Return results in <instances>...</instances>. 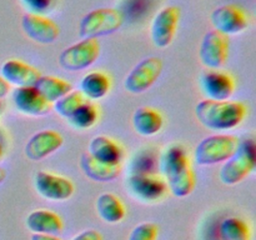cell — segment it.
<instances>
[{
	"instance_id": "6da1fadb",
	"label": "cell",
	"mask_w": 256,
	"mask_h": 240,
	"mask_svg": "<svg viewBox=\"0 0 256 240\" xmlns=\"http://www.w3.org/2000/svg\"><path fill=\"white\" fill-rule=\"evenodd\" d=\"M159 169L174 196L185 198L194 192L195 175L189 155L182 144L168 145L159 156Z\"/></svg>"
},
{
	"instance_id": "7a4b0ae2",
	"label": "cell",
	"mask_w": 256,
	"mask_h": 240,
	"mask_svg": "<svg viewBox=\"0 0 256 240\" xmlns=\"http://www.w3.org/2000/svg\"><path fill=\"white\" fill-rule=\"evenodd\" d=\"M246 106L234 100H209L198 102L195 114L200 124L210 130H232L239 126L246 115Z\"/></svg>"
},
{
	"instance_id": "3957f363",
	"label": "cell",
	"mask_w": 256,
	"mask_h": 240,
	"mask_svg": "<svg viewBox=\"0 0 256 240\" xmlns=\"http://www.w3.org/2000/svg\"><path fill=\"white\" fill-rule=\"evenodd\" d=\"M239 144V138L232 134H215L204 138L195 149V162L200 166L222 164L236 152Z\"/></svg>"
},
{
	"instance_id": "277c9868",
	"label": "cell",
	"mask_w": 256,
	"mask_h": 240,
	"mask_svg": "<svg viewBox=\"0 0 256 240\" xmlns=\"http://www.w3.org/2000/svg\"><path fill=\"white\" fill-rule=\"evenodd\" d=\"M256 166V145L252 139L240 142L236 152L222 162L219 178L222 184L236 185L246 179Z\"/></svg>"
},
{
	"instance_id": "5b68a950",
	"label": "cell",
	"mask_w": 256,
	"mask_h": 240,
	"mask_svg": "<svg viewBox=\"0 0 256 240\" xmlns=\"http://www.w3.org/2000/svg\"><path fill=\"white\" fill-rule=\"evenodd\" d=\"M124 22V16L115 8H99L82 16L79 35L82 39H98L116 32Z\"/></svg>"
},
{
	"instance_id": "8992f818",
	"label": "cell",
	"mask_w": 256,
	"mask_h": 240,
	"mask_svg": "<svg viewBox=\"0 0 256 240\" xmlns=\"http://www.w3.org/2000/svg\"><path fill=\"white\" fill-rule=\"evenodd\" d=\"M100 55L98 39H82L70 45L59 55V65L69 72H78L92 66Z\"/></svg>"
},
{
	"instance_id": "52a82bcc",
	"label": "cell",
	"mask_w": 256,
	"mask_h": 240,
	"mask_svg": "<svg viewBox=\"0 0 256 240\" xmlns=\"http://www.w3.org/2000/svg\"><path fill=\"white\" fill-rule=\"evenodd\" d=\"M162 60L158 56H150L138 62L124 80V88L130 94H142L149 90L162 75Z\"/></svg>"
},
{
	"instance_id": "ba28073f",
	"label": "cell",
	"mask_w": 256,
	"mask_h": 240,
	"mask_svg": "<svg viewBox=\"0 0 256 240\" xmlns=\"http://www.w3.org/2000/svg\"><path fill=\"white\" fill-rule=\"evenodd\" d=\"M126 185L132 196L144 202H159L169 190L165 180L155 172L130 174L126 180Z\"/></svg>"
},
{
	"instance_id": "9c48e42d",
	"label": "cell",
	"mask_w": 256,
	"mask_h": 240,
	"mask_svg": "<svg viewBox=\"0 0 256 240\" xmlns=\"http://www.w3.org/2000/svg\"><path fill=\"white\" fill-rule=\"evenodd\" d=\"M229 36L216 30H210L204 35L200 44V62L208 69H222L229 58Z\"/></svg>"
},
{
	"instance_id": "30bf717a",
	"label": "cell",
	"mask_w": 256,
	"mask_h": 240,
	"mask_svg": "<svg viewBox=\"0 0 256 240\" xmlns=\"http://www.w3.org/2000/svg\"><path fill=\"white\" fill-rule=\"evenodd\" d=\"M180 22V9L175 5L162 8L155 14L150 25V38L156 48H168L176 35Z\"/></svg>"
},
{
	"instance_id": "8fae6325",
	"label": "cell",
	"mask_w": 256,
	"mask_h": 240,
	"mask_svg": "<svg viewBox=\"0 0 256 240\" xmlns=\"http://www.w3.org/2000/svg\"><path fill=\"white\" fill-rule=\"evenodd\" d=\"M212 24L214 30L226 35H236L244 32L249 25V19L242 6L236 4H225L212 12Z\"/></svg>"
},
{
	"instance_id": "7c38bea8",
	"label": "cell",
	"mask_w": 256,
	"mask_h": 240,
	"mask_svg": "<svg viewBox=\"0 0 256 240\" xmlns=\"http://www.w3.org/2000/svg\"><path fill=\"white\" fill-rule=\"evenodd\" d=\"M35 190L40 196L50 202H64L72 198L75 186L68 178L49 172H36L34 179Z\"/></svg>"
},
{
	"instance_id": "4fadbf2b",
	"label": "cell",
	"mask_w": 256,
	"mask_h": 240,
	"mask_svg": "<svg viewBox=\"0 0 256 240\" xmlns=\"http://www.w3.org/2000/svg\"><path fill=\"white\" fill-rule=\"evenodd\" d=\"M22 28L28 38L42 45L52 44L60 35V29L56 22L45 15L26 12L22 18Z\"/></svg>"
},
{
	"instance_id": "5bb4252c",
	"label": "cell",
	"mask_w": 256,
	"mask_h": 240,
	"mask_svg": "<svg viewBox=\"0 0 256 240\" xmlns=\"http://www.w3.org/2000/svg\"><path fill=\"white\" fill-rule=\"evenodd\" d=\"M200 89L209 100H229L235 92V80L220 69H209L200 76Z\"/></svg>"
},
{
	"instance_id": "9a60e30c",
	"label": "cell",
	"mask_w": 256,
	"mask_h": 240,
	"mask_svg": "<svg viewBox=\"0 0 256 240\" xmlns=\"http://www.w3.org/2000/svg\"><path fill=\"white\" fill-rule=\"evenodd\" d=\"M64 144V138L55 130H42L32 135L25 145V155L32 162H39L58 152Z\"/></svg>"
},
{
	"instance_id": "2e32d148",
	"label": "cell",
	"mask_w": 256,
	"mask_h": 240,
	"mask_svg": "<svg viewBox=\"0 0 256 240\" xmlns=\"http://www.w3.org/2000/svg\"><path fill=\"white\" fill-rule=\"evenodd\" d=\"M12 102L18 112L29 116H42L52 110V104L45 100L35 86L16 88L12 92Z\"/></svg>"
},
{
	"instance_id": "e0dca14e",
	"label": "cell",
	"mask_w": 256,
	"mask_h": 240,
	"mask_svg": "<svg viewBox=\"0 0 256 240\" xmlns=\"http://www.w3.org/2000/svg\"><path fill=\"white\" fill-rule=\"evenodd\" d=\"M0 76L9 85H15L16 88L35 86L42 78L39 70L32 65L26 64L19 59L6 60L2 65Z\"/></svg>"
},
{
	"instance_id": "ac0fdd59",
	"label": "cell",
	"mask_w": 256,
	"mask_h": 240,
	"mask_svg": "<svg viewBox=\"0 0 256 240\" xmlns=\"http://www.w3.org/2000/svg\"><path fill=\"white\" fill-rule=\"evenodd\" d=\"M88 154L109 165H120L124 156L122 146L114 139L105 135H98L90 140Z\"/></svg>"
},
{
	"instance_id": "d6986e66",
	"label": "cell",
	"mask_w": 256,
	"mask_h": 240,
	"mask_svg": "<svg viewBox=\"0 0 256 240\" xmlns=\"http://www.w3.org/2000/svg\"><path fill=\"white\" fill-rule=\"evenodd\" d=\"M25 224L32 234L46 235H58L64 226L62 218L56 212L46 209H38L30 212Z\"/></svg>"
},
{
	"instance_id": "ffe728a7",
	"label": "cell",
	"mask_w": 256,
	"mask_h": 240,
	"mask_svg": "<svg viewBox=\"0 0 256 240\" xmlns=\"http://www.w3.org/2000/svg\"><path fill=\"white\" fill-rule=\"evenodd\" d=\"M80 168H82V172H84L89 179L99 182H112V180L116 179L120 175V172H122L120 165L105 164V162H99V160L90 156L88 152L82 155V159H80Z\"/></svg>"
},
{
	"instance_id": "44dd1931",
	"label": "cell",
	"mask_w": 256,
	"mask_h": 240,
	"mask_svg": "<svg viewBox=\"0 0 256 240\" xmlns=\"http://www.w3.org/2000/svg\"><path fill=\"white\" fill-rule=\"evenodd\" d=\"M164 125L162 115L152 108H139L132 115V126L142 136H152L162 130Z\"/></svg>"
},
{
	"instance_id": "7402d4cb",
	"label": "cell",
	"mask_w": 256,
	"mask_h": 240,
	"mask_svg": "<svg viewBox=\"0 0 256 240\" xmlns=\"http://www.w3.org/2000/svg\"><path fill=\"white\" fill-rule=\"evenodd\" d=\"M112 88L110 78L102 72H90L80 82V92L88 100H98L106 96Z\"/></svg>"
},
{
	"instance_id": "603a6c76",
	"label": "cell",
	"mask_w": 256,
	"mask_h": 240,
	"mask_svg": "<svg viewBox=\"0 0 256 240\" xmlns=\"http://www.w3.org/2000/svg\"><path fill=\"white\" fill-rule=\"evenodd\" d=\"M96 212L108 224H116L125 218V206L122 200L112 192H104L96 200Z\"/></svg>"
},
{
	"instance_id": "cb8c5ba5",
	"label": "cell",
	"mask_w": 256,
	"mask_h": 240,
	"mask_svg": "<svg viewBox=\"0 0 256 240\" xmlns=\"http://www.w3.org/2000/svg\"><path fill=\"white\" fill-rule=\"evenodd\" d=\"M35 88L50 104L58 102L72 90V84L69 82L62 78L52 76V75H46V76L42 75Z\"/></svg>"
},
{
	"instance_id": "d4e9b609",
	"label": "cell",
	"mask_w": 256,
	"mask_h": 240,
	"mask_svg": "<svg viewBox=\"0 0 256 240\" xmlns=\"http://www.w3.org/2000/svg\"><path fill=\"white\" fill-rule=\"evenodd\" d=\"M218 235L219 240H250L252 230L242 218L228 216L220 222Z\"/></svg>"
},
{
	"instance_id": "484cf974",
	"label": "cell",
	"mask_w": 256,
	"mask_h": 240,
	"mask_svg": "<svg viewBox=\"0 0 256 240\" xmlns=\"http://www.w3.org/2000/svg\"><path fill=\"white\" fill-rule=\"evenodd\" d=\"M98 116H99L98 108L92 102H86L68 119V122L72 126L84 130L94 126L98 122Z\"/></svg>"
},
{
	"instance_id": "4316f807",
	"label": "cell",
	"mask_w": 256,
	"mask_h": 240,
	"mask_svg": "<svg viewBox=\"0 0 256 240\" xmlns=\"http://www.w3.org/2000/svg\"><path fill=\"white\" fill-rule=\"evenodd\" d=\"M86 102H89V100H88L82 92L72 90V92H68L66 95H64L62 99L55 102L54 110L56 112V114L60 115L62 118L69 119V118Z\"/></svg>"
},
{
	"instance_id": "83f0119b",
	"label": "cell",
	"mask_w": 256,
	"mask_h": 240,
	"mask_svg": "<svg viewBox=\"0 0 256 240\" xmlns=\"http://www.w3.org/2000/svg\"><path fill=\"white\" fill-rule=\"evenodd\" d=\"M154 149H146L144 152H139L135 155L132 159L130 169L132 172L130 174H136V172H154L155 166L159 164V156L152 152Z\"/></svg>"
},
{
	"instance_id": "f1b7e54d",
	"label": "cell",
	"mask_w": 256,
	"mask_h": 240,
	"mask_svg": "<svg viewBox=\"0 0 256 240\" xmlns=\"http://www.w3.org/2000/svg\"><path fill=\"white\" fill-rule=\"evenodd\" d=\"M159 234V228L152 222H145L138 224L130 232L128 240H156Z\"/></svg>"
},
{
	"instance_id": "f546056e",
	"label": "cell",
	"mask_w": 256,
	"mask_h": 240,
	"mask_svg": "<svg viewBox=\"0 0 256 240\" xmlns=\"http://www.w3.org/2000/svg\"><path fill=\"white\" fill-rule=\"evenodd\" d=\"M30 14L45 15L54 8L55 0H20Z\"/></svg>"
},
{
	"instance_id": "4dcf8cb0",
	"label": "cell",
	"mask_w": 256,
	"mask_h": 240,
	"mask_svg": "<svg viewBox=\"0 0 256 240\" xmlns=\"http://www.w3.org/2000/svg\"><path fill=\"white\" fill-rule=\"evenodd\" d=\"M72 240H102V236L98 230L88 229L75 235Z\"/></svg>"
},
{
	"instance_id": "1f68e13d",
	"label": "cell",
	"mask_w": 256,
	"mask_h": 240,
	"mask_svg": "<svg viewBox=\"0 0 256 240\" xmlns=\"http://www.w3.org/2000/svg\"><path fill=\"white\" fill-rule=\"evenodd\" d=\"M30 240H62L56 235H46V234H32Z\"/></svg>"
},
{
	"instance_id": "d6a6232c",
	"label": "cell",
	"mask_w": 256,
	"mask_h": 240,
	"mask_svg": "<svg viewBox=\"0 0 256 240\" xmlns=\"http://www.w3.org/2000/svg\"><path fill=\"white\" fill-rule=\"evenodd\" d=\"M9 90H10V85L8 84V82H5L2 76H0V99L4 96H6V94L9 92Z\"/></svg>"
},
{
	"instance_id": "836d02e7",
	"label": "cell",
	"mask_w": 256,
	"mask_h": 240,
	"mask_svg": "<svg viewBox=\"0 0 256 240\" xmlns=\"http://www.w3.org/2000/svg\"><path fill=\"white\" fill-rule=\"evenodd\" d=\"M5 178H6V172H5L2 168H0V184H2V182L5 180Z\"/></svg>"
},
{
	"instance_id": "e575fe53",
	"label": "cell",
	"mask_w": 256,
	"mask_h": 240,
	"mask_svg": "<svg viewBox=\"0 0 256 240\" xmlns=\"http://www.w3.org/2000/svg\"><path fill=\"white\" fill-rule=\"evenodd\" d=\"M2 156H4V148H2V142H0V160L2 159Z\"/></svg>"
},
{
	"instance_id": "d590c367",
	"label": "cell",
	"mask_w": 256,
	"mask_h": 240,
	"mask_svg": "<svg viewBox=\"0 0 256 240\" xmlns=\"http://www.w3.org/2000/svg\"><path fill=\"white\" fill-rule=\"evenodd\" d=\"M2 102H0V112H2Z\"/></svg>"
}]
</instances>
